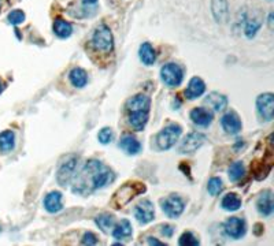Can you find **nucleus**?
I'll return each instance as SVG.
<instances>
[{"mask_svg": "<svg viewBox=\"0 0 274 246\" xmlns=\"http://www.w3.org/2000/svg\"><path fill=\"white\" fill-rule=\"evenodd\" d=\"M114 178L113 171L99 160L91 159L84 167L74 174L72 180V190L74 194L88 196L102 189Z\"/></svg>", "mask_w": 274, "mask_h": 246, "instance_id": "1", "label": "nucleus"}, {"mask_svg": "<svg viewBox=\"0 0 274 246\" xmlns=\"http://www.w3.org/2000/svg\"><path fill=\"white\" fill-rule=\"evenodd\" d=\"M151 100L145 94H137L126 102L128 119L132 128L136 132H143L150 118Z\"/></svg>", "mask_w": 274, "mask_h": 246, "instance_id": "2", "label": "nucleus"}, {"mask_svg": "<svg viewBox=\"0 0 274 246\" xmlns=\"http://www.w3.org/2000/svg\"><path fill=\"white\" fill-rule=\"evenodd\" d=\"M145 192V186L139 182H129V184H125L122 188H119L117 190V193L113 197V206L119 210V208H124L125 205H128L130 201L135 198L136 196L141 194Z\"/></svg>", "mask_w": 274, "mask_h": 246, "instance_id": "3", "label": "nucleus"}, {"mask_svg": "<svg viewBox=\"0 0 274 246\" xmlns=\"http://www.w3.org/2000/svg\"><path fill=\"white\" fill-rule=\"evenodd\" d=\"M78 166V158L76 154H69L61 162L58 167L57 180L61 186H68L72 182Z\"/></svg>", "mask_w": 274, "mask_h": 246, "instance_id": "4", "label": "nucleus"}, {"mask_svg": "<svg viewBox=\"0 0 274 246\" xmlns=\"http://www.w3.org/2000/svg\"><path fill=\"white\" fill-rule=\"evenodd\" d=\"M92 46L93 48L99 52H110L113 51L114 46V38L113 33L109 29V26L99 25L92 36Z\"/></svg>", "mask_w": 274, "mask_h": 246, "instance_id": "5", "label": "nucleus"}, {"mask_svg": "<svg viewBox=\"0 0 274 246\" xmlns=\"http://www.w3.org/2000/svg\"><path fill=\"white\" fill-rule=\"evenodd\" d=\"M182 133V128L180 124H169L166 126L158 136H156V145L160 150H166V149H170L174 144L178 141L180 136Z\"/></svg>", "mask_w": 274, "mask_h": 246, "instance_id": "6", "label": "nucleus"}, {"mask_svg": "<svg viewBox=\"0 0 274 246\" xmlns=\"http://www.w3.org/2000/svg\"><path fill=\"white\" fill-rule=\"evenodd\" d=\"M160 78L166 86L177 88L181 85L184 72L182 68L176 63H167L160 68Z\"/></svg>", "mask_w": 274, "mask_h": 246, "instance_id": "7", "label": "nucleus"}, {"mask_svg": "<svg viewBox=\"0 0 274 246\" xmlns=\"http://www.w3.org/2000/svg\"><path fill=\"white\" fill-rule=\"evenodd\" d=\"M256 110L260 118L264 120H273L274 116V96L271 93H263L256 98Z\"/></svg>", "mask_w": 274, "mask_h": 246, "instance_id": "8", "label": "nucleus"}, {"mask_svg": "<svg viewBox=\"0 0 274 246\" xmlns=\"http://www.w3.org/2000/svg\"><path fill=\"white\" fill-rule=\"evenodd\" d=\"M184 208H185L184 201L177 194L169 196L167 198L162 201V210L171 219H177L184 212Z\"/></svg>", "mask_w": 274, "mask_h": 246, "instance_id": "9", "label": "nucleus"}, {"mask_svg": "<svg viewBox=\"0 0 274 246\" xmlns=\"http://www.w3.org/2000/svg\"><path fill=\"white\" fill-rule=\"evenodd\" d=\"M223 230L226 232V236H230L232 240H240L245 234L247 226H245V222L241 218L233 216V218H229L228 220L225 222Z\"/></svg>", "mask_w": 274, "mask_h": 246, "instance_id": "10", "label": "nucleus"}, {"mask_svg": "<svg viewBox=\"0 0 274 246\" xmlns=\"http://www.w3.org/2000/svg\"><path fill=\"white\" fill-rule=\"evenodd\" d=\"M206 141V136L202 133H189L180 144V154H192L202 146Z\"/></svg>", "mask_w": 274, "mask_h": 246, "instance_id": "11", "label": "nucleus"}, {"mask_svg": "<svg viewBox=\"0 0 274 246\" xmlns=\"http://www.w3.org/2000/svg\"><path fill=\"white\" fill-rule=\"evenodd\" d=\"M135 218L140 224H147L154 220V218H155L154 204L150 200H143L139 202L135 208Z\"/></svg>", "mask_w": 274, "mask_h": 246, "instance_id": "12", "label": "nucleus"}, {"mask_svg": "<svg viewBox=\"0 0 274 246\" xmlns=\"http://www.w3.org/2000/svg\"><path fill=\"white\" fill-rule=\"evenodd\" d=\"M221 124H222L223 130L230 136L240 133V130H241V120L237 116V114L232 112V111L223 115L221 119Z\"/></svg>", "mask_w": 274, "mask_h": 246, "instance_id": "13", "label": "nucleus"}, {"mask_svg": "<svg viewBox=\"0 0 274 246\" xmlns=\"http://www.w3.org/2000/svg\"><path fill=\"white\" fill-rule=\"evenodd\" d=\"M204 90H206V84L203 82V80L199 77H193L188 84V88L185 89L184 94L188 100H195V98H200Z\"/></svg>", "mask_w": 274, "mask_h": 246, "instance_id": "14", "label": "nucleus"}, {"mask_svg": "<svg viewBox=\"0 0 274 246\" xmlns=\"http://www.w3.org/2000/svg\"><path fill=\"white\" fill-rule=\"evenodd\" d=\"M211 11L218 24H225L228 20V0H211Z\"/></svg>", "mask_w": 274, "mask_h": 246, "instance_id": "15", "label": "nucleus"}, {"mask_svg": "<svg viewBox=\"0 0 274 246\" xmlns=\"http://www.w3.org/2000/svg\"><path fill=\"white\" fill-rule=\"evenodd\" d=\"M191 119L192 122L197 124V126L207 128L212 122V112L203 107L193 108L191 111Z\"/></svg>", "mask_w": 274, "mask_h": 246, "instance_id": "16", "label": "nucleus"}, {"mask_svg": "<svg viewBox=\"0 0 274 246\" xmlns=\"http://www.w3.org/2000/svg\"><path fill=\"white\" fill-rule=\"evenodd\" d=\"M256 206H258V210L260 215L263 216H270L273 214L274 204H273V193L270 190H266L263 192L260 197L258 198V202H256Z\"/></svg>", "mask_w": 274, "mask_h": 246, "instance_id": "17", "label": "nucleus"}, {"mask_svg": "<svg viewBox=\"0 0 274 246\" xmlns=\"http://www.w3.org/2000/svg\"><path fill=\"white\" fill-rule=\"evenodd\" d=\"M44 208L50 214H57L62 210V194L61 192H51L44 198Z\"/></svg>", "mask_w": 274, "mask_h": 246, "instance_id": "18", "label": "nucleus"}, {"mask_svg": "<svg viewBox=\"0 0 274 246\" xmlns=\"http://www.w3.org/2000/svg\"><path fill=\"white\" fill-rule=\"evenodd\" d=\"M204 102H206V104L208 107L212 108L214 111H218V112H219V111H223V110L226 108V106H228V98L218 92L208 93Z\"/></svg>", "mask_w": 274, "mask_h": 246, "instance_id": "19", "label": "nucleus"}, {"mask_svg": "<svg viewBox=\"0 0 274 246\" xmlns=\"http://www.w3.org/2000/svg\"><path fill=\"white\" fill-rule=\"evenodd\" d=\"M119 148L124 149L128 154H137L141 150V144L132 136H125L119 141Z\"/></svg>", "mask_w": 274, "mask_h": 246, "instance_id": "20", "label": "nucleus"}, {"mask_svg": "<svg viewBox=\"0 0 274 246\" xmlns=\"http://www.w3.org/2000/svg\"><path fill=\"white\" fill-rule=\"evenodd\" d=\"M139 56L140 60L143 62L144 64L147 66H151V64H154L156 60V54L155 50L152 48L150 42H143L141 46H140L139 50Z\"/></svg>", "mask_w": 274, "mask_h": 246, "instance_id": "21", "label": "nucleus"}, {"mask_svg": "<svg viewBox=\"0 0 274 246\" xmlns=\"http://www.w3.org/2000/svg\"><path fill=\"white\" fill-rule=\"evenodd\" d=\"M69 80L72 82L73 86L76 88H84L87 85V82H88V74L85 70L83 68H80V67H76V68H73L70 74H69Z\"/></svg>", "mask_w": 274, "mask_h": 246, "instance_id": "22", "label": "nucleus"}, {"mask_svg": "<svg viewBox=\"0 0 274 246\" xmlns=\"http://www.w3.org/2000/svg\"><path fill=\"white\" fill-rule=\"evenodd\" d=\"M132 224H130L129 220H121L118 226H115V228L113 230V236L115 240H128L132 236Z\"/></svg>", "mask_w": 274, "mask_h": 246, "instance_id": "23", "label": "nucleus"}, {"mask_svg": "<svg viewBox=\"0 0 274 246\" xmlns=\"http://www.w3.org/2000/svg\"><path fill=\"white\" fill-rule=\"evenodd\" d=\"M16 146V134L11 130H6L3 133H0V150L2 152H10Z\"/></svg>", "mask_w": 274, "mask_h": 246, "instance_id": "24", "label": "nucleus"}, {"mask_svg": "<svg viewBox=\"0 0 274 246\" xmlns=\"http://www.w3.org/2000/svg\"><path fill=\"white\" fill-rule=\"evenodd\" d=\"M54 33H55L58 37H61V38H68V37L72 36L73 26L69 24L68 20L58 18V20L54 22Z\"/></svg>", "mask_w": 274, "mask_h": 246, "instance_id": "25", "label": "nucleus"}, {"mask_svg": "<svg viewBox=\"0 0 274 246\" xmlns=\"http://www.w3.org/2000/svg\"><path fill=\"white\" fill-rule=\"evenodd\" d=\"M221 206H222L225 210H229V212H234V210H240L241 206V200L237 194L234 193H229L222 198V202H221Z\"/></svg>", "mask_w": 274, "mask_h": 246, "instance_id": "26", "label": "nucleus"}, {"mask_svg": "<svg viewBox=\"0 0 274 246\" xmlns=\"http://www.w3.org/2000/svg\"><path fill=\"white\" fill-rule=\"evenodd\" d=\"M96 224L100 230L103 231V232H109L110 228H114V216L113 215H107V214H104V215H99L96 219Z\"/></svg>", "mask_w": 274, "mask_h": 246, "instance_id": "27", "label": "nucleus"}, {"mask_svg": "<svg viewBox=\"0 0 274 246\" xmlns=\"http://www.w3.org/2000/svg\"><path fill=\"white\" fill-rule=\"evenodd\" d=\"M229 180H232V182H237L244 176V172H245V170H244V166L241 162H234V163L229 167Z\"/></svg>", "mask_w": 274, "mask_h": 246, "instance_id": "28", "label": "nucleus"}, {"mask_svg": "<svg viewBox=\"0 0 274 246\" xmlns=\"http://www.w3.org/2000/svg\"><path fill=\"white\" fill-rule=\"evenodd\" d=\"M223 189V184L222 180L221 178H217V176H214L211 180H208V184H207V190H208V193L211 196H218Z\"/></svg>", "mask_w": 274, "mask_h": 246, "instance_id": "29", "label": "nucleus"}, {"mask_svg": "<svg viewBox=\"0 0 274 246\" xmlns=\"http://www.w3.org/2000/svg\"><path fill=\"white\" fill-rule=\"evenodd\" d=\"M98 140L99 142L103 144V145H107L110 144L113 140H114V133H113V130L110 128H103L98 134Z\"/></svg>", "mask_w": 274, "mask_h": 246, "instance_id": "30", "label": "nucleus"}, {"mask_svg": "<svg viewBox=\"0 0 274 246\" xmlns=\"http://www.w3.org/2000/svg\"><path fill=\"white\" fill-rule=\"evenodd\" d=\"M178 244L181 246H196L199 245V240H197L196 236H193L192 232L189 231H186L184 232L181 236H180V240H178Z\"/></svg>", "mask_w": 274, "mask_h": 246, "instance_id": "31", "label": "nucleus"}, {"mask_svg": "<svg viewBox=\"0 0 274 246\" xmlns=\"http://www.w3.org/2000/svg\"><path fill=\"white\" fill-rule=\"evenodd\" d=\"M259 28H260V22H258L256 20H251L247 22V25L244 28V33L248 38H252L256 34V32L259 30Z\"/></svg>", "mask_w": 274, "mask_h": 246, "instance_id": "32", "label": "nucleus"}, {"mask_svg": "<svg viewBox=\"0 0 274 246\" xmlns=\"http://www.w3.org/2000/svg\"><path fill=\"white\" fill-rule=\"evenodd\" d=\"M7 20H9L11 25H20V24H22L25 20V12L21 10L11 11L9 16H7Z\"/></svg>", "mask_w": 274, "mask_h": 246, "instance_id": "33", "label": "nucleus"}, {"mask_svg": "<svg viewBox=\"0 0 274 246\" xmlns=\"http://www.w3.org/2000/svg\"><path fill=\"white\" fill-rule=\"evenodd\" d=\"M83 245H96L98 244V236H95L93 232H85L81 240Z\"/></svg>", "mask_w": 274, "mask_h": 246, "instance_id": "34", "label": "nucleus"}, {"mask_svg": "<svg viewBox=\"0 0 274 246\" xmlns=\"http://www.w3.org/2000/svg\"><path fill=\"white\" fill-rule=\"evenodd\" d=\"M173 231H174V228H173V227L169 224H165L163 227H162V234H163L165 236H173Z\"/></svg>", "mask_w": 274, "mask_h": 246, "instance_id": "35", "label": "nucleus"}, {"mask_svg": "<svg viewBox=\"0 0 274 246\" xmlns=\"http://www.w3.org/2000/svg\"><path fill=\"white\" fill-rule=\"evenodd\" d=\"M147 242L150 244V245H156V246H165L166 244H163V242H159L156 238H152V236H148L147 238Z\"/></svg>", "mask_w": 274, "mask_h": 246, "instance_id": "36", "label": "nucleus"}, {"mask_svg": "<svg viewBox=\"0 0 274 246\" xmlns=\"http://www.w3.org/2000/svg\"><path fill=\"white\" fill-rule=\"evenodd\" d=\"M5 88H6L5 81H3V80H0V93H2V92H3V90H5Z\"/></svg>", "mask_w": 274, "mask_h": 246, "instance_id": "37", "label": "nucleus"}, {"mask_svg": "<svg viewBox=\"0 0 274 246\" xmlns=\"http://www.w3.org/2000/svg\"><path fill=\"white\" fill-rule=\"evenodd\" d=\"M269 28L270 29H273V14H270L269 16Z\"/></svg>", "mask_w": 274, "mask_h": 246, "instance_id": "38", "label": "nucleus"}, {"mask_svg": "<svg viewBox=\"0 0 274 246\" xmlns=\"http://www.w3.org/2000/svg\"><path fill=\"white\" fill-rule=\"evenodd\" d=\"M96 2H98V0H84L85 4H96Z\"/></svg>", "mask_w": 274, "mask_h": 246, "instance_id": "39", "label": "nucleus"}]
</instances>
